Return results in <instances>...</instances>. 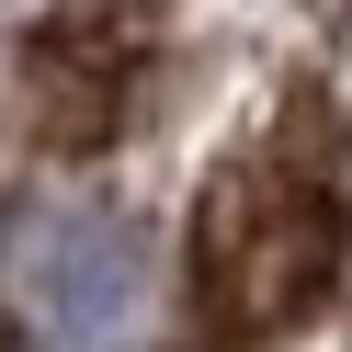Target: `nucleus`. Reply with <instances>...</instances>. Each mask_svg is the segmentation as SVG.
<instances>
[{
	"label": "nucleus",
	"mask_w": 352,
	"mask_h": 352,
	"mask_svg": "<svg viewBox=\"0 0 352 352\" xmlns=\"http://www.w3.org/2000/svg\"><path fill=\"white\" fill-rule=\"evenodd\" d=\"M137 307V228L69 193H34V205L0 216V318L46 352H80Z\"/></svg>",
	"instance_id": "nucleus-1"
},
{
	"label": "nucleus",
	"mask_w": 352,
	"mask_h": 352,
	"mask_svg": "<svg viewBox=\"0 0 352 352\" xmlns=\"http://www.w3.org/2000/svg\"><path fill=\"white\" fill-rule=\"evenodd\" d=\"M329 205L318 182H296V170H228L205 205V250H193V273H205V318L216 329H273L296 318L307 296H318L329 273Z\"/></svg>",
	"instance_id": "nucleus-2"
}]
</instances>
